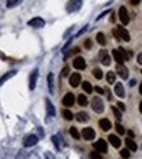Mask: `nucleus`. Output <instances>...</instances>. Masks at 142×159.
<instances>
[{
    "mask_svg": "<svg viewBox=\"0 0 142 159\" xmlns=\"http://www.w3.org/2000/svg\"><path fill=\"white\" fill-rule=\"evenodd\" d=\"M139 112L142 113V101H141V103H139Z\"/></svg>",
    "mask_w": 142,
    "mask_h": 159,
    "instance_id": "46",
    "label": "nucleus"
},
{
    "mask_svg": "<svg viewBox=\"0 0 142 159\" xmlns=\"http://www.w3.org/2000/svg\"><path fill=\"white\" fill-rule=\"evenodd\" d=\"M125 145H127V149H129L130 151H137V144L132 138H125Z\"/></svg>",
    "mask_w": 142,
    "mask_h": 159,
    "instance_id": "22",
    "label": "nucleus"
},
{
    "mask_svg": "<svg viewBox=\"0 0 142 159\" xmlns=\"http://www.w3.org/2000/svg\"><path fill=\"white\" fill-rule=\"evenodd\" d=\"M80 83H81V74L80 73L71 74V77H69V85H71L72 87H77Z\"/></svg>",
    "mask_w": 142,
    "mask_h": 159,
    "instance_id": "12",
    "label": "nucleus"
},
{
    "mask_svg": "<svg viewBox=\"0 0 142 159\" xmlns=\"http://www.w3.org/2000/svg\"><path fill=\"white\" fill-rule=\"evenodd\" d=\"M16 74H17V70H11V72H7V73L4 74L1 78H0V86L3 85L4 82H7L9 78H12L13 76H16Z\"/></svg>",
    "mask_w": 142,
    "mask_h": 159,
    "instance_id": "21",
    "label": "nucleus"
},
{
    "mask_svg": "<svg viewBox=\"0 0 142 159\" xmlns=\"http://www.w3.org/2000/svg\"><path fill=\"white\" fill-rule=\"evenodd\" d=\"M93 76L95 77L96 80H102V77H103V72L99 68H94L93 69Z\"/></svg>",
    "mask_w": 142,
    "mask_h": 159,
    "instance_id": "31",
    "label": "nucleus"
},
{
    "mask_svg": "<svg viewBox=\"0 0 142 159\" xmlns=\"http://www.w3.org/2000/svg\"><path fill=\"white\" fill-rule=\"evenodd\" d=\"M82 7V0H69L67 3V12L73 13Z\"/></svg>",
    "mask_w": 142,
    "mask_h": 159,
    "instance_id": "2",
    "label": "nucleus"
},
{
    "mask_svg": "<svg viewBox=\"0 0 142 159\" xmlns=\"http://www.w3.org/2000/svg\"><path fill=\"white\" fill-rule=\"evenodd\" d=\"M115 128H116V132H118L119 134H124V133H125V129H124V127L121 125V124H116V125H115Z\"/></svg>",
    "mask_w": 142,
    "mask_h": 159,
    "instance_id": "34",
    "label": "nucleus"
},
{
    "mask_svg": "<svg viewBox=\"0 0 142 159\" xmlns=\"http://www.w3.org/2000/svg\"><path fill=\"white\" fill-rule=\"evenodd\" d=\"M76 119H77L78 123H86L89 121V115H87V112H85V111H81V112H77L76 113Z\"/></svg>",
    "mask_w": 142,
    "mask_h": 159,
    "instance_id": "17",
    "label": "nucleus"
},
{
    "mask_svg": "<svg viewBox=\"0 0 142 159\" xmlns=\"http://www.w3.org/2000/svg\"><path fill=\"white\" fill-rule=\"evenodd\" d=\"M73 67L78 70H83L86 68V63H85V59L81 58V56H77V58L73 60Z\"/></svg>",
    "mask_w": 142,
    "mask_h": 159,
    "instance_id": "11",
    "label": "nucleus"
},
{
    "mask_svg": "<svg viewBox=\"0 0 142 159\" xmlns=\"http://www.w3.org/2000/svg\"><path fill=\"white\" fill-rule=\"evenodd\" d=\"M68 73H69V67H64L61 70V77H65Z\"/></svg>",
    "mask_w": 142,
    "mask_h": 159,
    "instance_id": "36",
    "label": "nucleus"
},
{
    "mask_svg": "<svg viewBox=\"0 0 142 159\" xmlns=\"http://www.w3.org/2000/svg\"><path fill=\"white\" fill-rule=\"evenodd\" d=\"M28 25H29V26H31V28L40 29V28H43L44 25H46V21H44L42 17H34V19L29 20Z\"/></svg>",
    "mask_w": 142,
    "mask_h": 159,
    "instance_id": "3",
    "label": "nucleus"
},
{
    "mask_svg": "<svg viewBox=\"0 0 142 159\" xmlns=\"http://www.w3.org/2000/svg\"><path fill=\"white\" fill-rule=\"evenodd\" d=\"M46 110H47V113H48V116H55V107H53V104L51 103V101H50L48 98L46 99Z\"/></svg>",
    "mask_w": 142,
    "mask_h": 159,
    "instance_id": "20",
    "label": "nucleus"
},
{
    "mask_svg": "<svg viewBox=\"0 0 142 159\" xmlns=\"http://www.w3.org/2000/svg\"><path fill=\"white\" fill-rule=\"evenodd\" d=\"M86 30H87V26H83V28L81 29V30L78 31L77 34H76V37H80V35H82V34H83V31H86Z\"/></svg>",
    "mask_w": 142,
    "mask_h": 159,
    "instance_id": "38",
    "label": "nucleus"
},
{
    "mask_svg": "<svg viewBox=\"0 0 142 159\" xmlns=\"http://www.w3.org/2000/svg\"><path fill=\"white\" fill-rule=\"evenodd\" d=\"M81 134H82L83 140H86V141H91L95 138V131H94L93 128H83L82 132H81Z\"/></svg>",
    "mask_w": 142,
    "mask_h": 159,
    "instance_id": "6",
    "label": "nucleus"
},
{
    "mask_svg": "<svg viewBox=\"0 0 142 159\" xmlns=\"http://www.w3.org/2000/svg\"><path fill=\"white\" fill-rule=\"evenodd\" d=\"M20 3H22V0H7V8H15Z\"/></svg>",
    "mask_w": 142,
    "mask_h": 159,
    "instance_id": "29",
    "label": "nucleus"
},
{
    "mask_svg": "<svg viewBox=\"0 0 142 159\" xmlns=\"http://www.w3.org/2000/svg\"><path fill=\"white\" fill-rule=\"evenodd\" d=\"M82 89L85 93H87V94H90V93L93 91V86H91V83L89 82V81H83L82 82Z\"/></svg>",
    "mask_w": 142,
    "mask_h": 159,
    "instance_id": "24",
    "label": "nucleus"
},
{
    "mask_svg": "<svg viewBox=\"0 0 142 159\" xmlns=\"http://www.w3.org/2000/svg\"><path fill=\"white\" fill-rule=\"evenodd\" d=\"M77 102H78V104H80V106H86L87 104V97H85V95L83 94H80L77 97Z\"/></svg>",
    "mask_w": 142,
    "mask_h": 159,
    "instance_id": "28",
    "label": "nucleus"
},
{
    "mask_svg": "<svg viewBox=\"0 0 142 159\" xmlns=\"http://www.w3.org/2000/svg\"><path fill=\"white\" fill-rule=\"evenodd\" d=\"M112 112H114V115L116 116V119L120 121V120H121V112L118 110V107H112Z\"/></svg>",
    "mask_w": 142,
    "mask_h": 159,
    "instance_id": "35",
    "label": "nucleus"
},
{
    "mask_svg": "<svg viewBox=\"0 0 142 159\" xmlns=\"http://www.w3.org/2000/svg\"><path fill=\"white\" fill-rule=\"evenodd\" d=\"M38 141H39V138H38V136L35 134H30L28 136V137L24 140V146L25 147H30V146H34V145L38 144Z\"/></svg>",
    "mask_w": 142,
    "mask_h": 159,
    "instance_id": "8",
    "label": "nucleus"
},
{
    "mask_svg": "<svg viewBox=\"0 0 142 159\" xmlns=\"http://www.w3.org/2000/svg\"><path fill=\"white\" fill-rule=\"evenodd\" d=\"M115 94L118 95L119 98H125V90H124V85L118 82L115 85Z\"/></svg>",
    "mask_w": 142,
    "mask_h": 159,
    "instance_id": "15",
    "label": "nucleus"
},
{
    "mask_svg": "<svg viewBox=\"0 0 142 159\" xmlns=\"http://www.w3.org/2000/svg\"><path fill=\"white\" fill-rule=\"evenodd\" d=\"M106 78H107L108 83H115V81H116V74H115V72H108L106 74Z\"/></svg>",
    "mask_w": 142,
    "mask_h": 159,
    "instance_id": "26",
    "label": "nucleus"
},
{
    "mask_svg": "<svg viewBox=\"0 0 142 159\" xmlns=\"http://www.w3.org/2000/svg\"><path fill=\"white\" fill-rule=\"evenodd\" d=\"M139 1H141V0H130V4H132V5H137Z\"/></svg>",
    "mask_w": 142,
    "mask_h": 159,
    "instance_id": "44",
    "label": "nucleus"
},
{
    "mask_svg": "<svg viewBox=\"0 0 142 159\" xmlns=\"http://www.w3.org/2000/svg\"><path fill=\"white\" fill-rule=\"evenodd\" d=\"M99 60H100V63L103 65H107V67L111 64V56L108 55V52L106 50H102L99 52Z\"/></svg>",
    "mask_w": 142,
    "mask_h": 159,
    "instance_id": "9",
    "label": "nucleus"
},
{
    "mask_svg": "<svg viewBox=\"0 0 142 159\" xmlns=\"http://www.w3.org/2000/svg\"><path fill=\"white\" fill-rule=\"evenodd\" d=\"M94 149H95V151H98V153H107V150H108V147H107V142H106L104 140H98L96 142H94Z\"/></svg>",
    "mask_w": 142,
    "mask_h": 159,
    "instance_id": "4",
    "label": "nucleus"
},
{
    "mask_svg": "<svg viewBox=\"0 0 142 159\" xmlns=\"http://www.w3.org/2000/svg\"><path fill=\"white\" fill-rule=\"evenodd\" d=\"M47 82H48V91L52 94L53 93V73H48V76H47Z\"/></svg>",
    "mask_w": 142,
    "mask_h": 159,
    "instance_id": "23",
    "label": "nucleus"
},
{
    "mask_svg": "<svg viewBox=\"0 0 142 159\" xmlns=\"http://www.w3.org/2000/svg\"><path fill=\"white\" fill-rule=\"evenodd\" d=\"M139 93H141V94H142V82L139 83Z\"/></svg>",
    "mask_w": 142,
    "mask_h": 159,
    "instance_id": "47",
    "label": "nucleus"
},
{
    "mask_svg": "<svg viewBox=\"0 0 142 159\" xmlns=\"http://www.w3.org/2000/svg\"><path fill=\"white\" fill-rule=\"evenodd\" d=\"M99 127L102 128V131L107 132V131L111 129V121H110L108 119H100L99 120Z\"/></svg>",
    "mask_w": 142,
    "mask_h": 159,
    "instance_id": "19",
    "label": "nucleus"
},
{
    "mask_svg": "<svg viewBox=\"0 0 142 159\" xmlns=\"http://www.w3.org/2000/svg\"><path fill=\"white\" fill-rule=\"evenodd\" d=\"M85 47H86V48H91V40L90 39L85 40Z\"/></svg>",
    "mask_w": 142,
    "mask_h": 159,
    "instance_id": "39",
    "label": "nucleus"
},
{
    "mask_svg": "<svg viewBox=\"0 0 142 159\" xmlns=\"http://www.w3.org/2000/svg\"><path fill=\"white\" fill-rule=\"evenodd\" d=\"M107 13H111V11H104V12H102V15H99V16H98V19H96V20H100L102 17H104V16L107 15Z\"/></svg>",
    "mask_w": 142,
    "mask_h": 159,
    "instance_id": "40",
    "label": "nucleus"
},
{
    "mask_svg": "<svg viewBox=\"0 0 142 159\" xmlns=\"http://www.w3.org/2000/svg\"><path fill=\"white\" fill-rule=\"evenodd\" d=\"M63 117H64L65 120H68V121H71V120H73L74 115L69 110H63Z\"/></svg>",
    "mask_w": 142,
    "mask_h": 159,
    "instance_id": "30",
    "label": "nucleus"
},
{
    "mask_svg": "<svg viewBox=\"0 0 142 159\" xmlns=\"http://www.w3.org/2000/svg\"><path fill=\"white\" fill-rule=\"evenodd\" d=\"M69 133H71V136L74 138V140H80V132L77 131V128H76V127H71Z\"/></svg>",
    "mask_w": 142,
    "mask_h": 159,
    "instance_id": "27",
    "label": "nucleus"
},
{
    "mask_svg": "<svg viewBox=\"0 0 142 159\" xmlns=\"http://www.w3.org/2000/svg\"><path fill=\"white\" fill-rule=\"evenodd\" d=\"M137 61H138V64L142 65V52L138 54V56H137Z\"/></svg>",
    "mask_w": 142,
    "mask_h": 159,
    "instance_id": "43",
    "label": "nucleus"
},
{
    "mask_svg": "<svg viewBox=\"0 0 142 159\" xmlns=\"http://www.w3.org/2000/svg\"><path fill=\"white\" fill-rule=\"evenodd\" d=\"M118 107L120 108V111H125V104L121 103V102H119V103H118Z\"/></svg>",
    "mask_w": 142,
    "mask_h": 159,
    "instance_id": "41",
    "label": "nucleus"
},
{
    "mask_svg": "<svg viewBox=\"0 0 142 159\" xmlns=\"http://www.w3.org/2000/svg\"><path fill=\"white\" fill-rule=\"evenodd\" d=\"M141 73H142V70H141Z\"/></svg>",
    "mask_w": 142,
    "mask_h": 159,
    "instance_id": "48",
    "label": "nucleus"
},
{
    "mask_svg": "<svg viewBox=\"0 0 142 159\" xmlns=\"http://www.w3.org/2000/svg\"><path fill=\"white\" fill-rule=\"evenodd\" d=\"M116 73H118L123 80H127L128 76H129V70H128V68L124 64H118L116 65Z\"/></svg>",
    "mask_w": 142,
    "mask_h": 159,
    "instance_id": "7",
    "label": "nucleus"
},
{
    "mask_svg": "<svg viewBox=\"0 0 142 159\" xmlns=\"http://www.w3.org/2000/svg\"><path fill=\"white\" fill-rule=\"evenodd\" d=\"M112 55H114V59L115 61L118 63V64H124V60H125V58H124V55L121 54L120 50H112Z\"/></svg>",
    "mask_w": 142,
    "mask_h": 159,
    "instance_id": "14",
    "label": "nucleus"
},
{
    "mask_svg": "<svg viewBox=\"0 0 142 159\" xmlns=\"http://www.w3.org/2000/svg\"><path fill=\"white\" fill-rule=\"evenodd\" d=\"M74 101H76V99H74V95L72 94V93H67V94L64 95V98H63L61 102L65 107H72L74 104Z\"/></svg>",
    "mask_w": 142,
    "mask_h": 159,
    "instance_id": "10",
    "label": "nucleus"
},
{
    "mask_svg": "<svg viewBox=\"0 0 142 159\" xmlns=\"http://www.w3.org/2000/svg\"><path fill=\"white\" fill-rule=\"evenodd\" d=\"M120 155L123 156L124 159H128L130 156V153H129V149H121L120 150Z\"/></svg>",
    "mask_w": 142,
    "mask_h": 159,
    "instance_id": "32",
    "label": "nucleus"
},
{
    "mask_svg": "<svg viewBox=\"0 0 142 159\" xmlns=\"http://www.w3.org/2000/svg\"><path fill=\"white\" fill-rule=\"evenodd\" d=\"M96 42L100 44V46H106V35L103 33H98L96 34Z\"/></svg>",
    "mask_w": 142,
    "mask_h": 159,
    "instance_id": "25",
    "label": "nucleus"
},
{
    "mask_svg": "<svg viewBox=\"0 0 142 159\" xmlns=\"http://www.w3.org/2000/svg\"><path fill=\"white\" fill-rule=\"evenodd\" d=\"M94 90H95L98 94H104V90H103L102 87H99V86H95V87H94Z\"/></svg>",
    "mask_w": 142,
    "mask_h": 159,
    "instance_id": "37",
    "label": "nucleus"
},
{
    "mask_svg": "<svg viewBox=\"0 0 142 159\" xmlns=\"http://www.w3.org/2000/svg\"><path fill=\"white\" fill-rule=\"evenodd\" d=\"M90 159H103V158L100 155V153H98V151H91L90 153Z\"/></svg>",
    "mask_w": 142,
    "mask_h": 159,
    "instance_id": "33",
    "label": "nucleus"
},
{
    "mask_svg": "<svg viewBox=\"0 0 142 159\" xmlns=\"http://www.w3.org/2000/svg\"><path fill=\"white\" fill-rule=\"evenodd\" d=\"M119 19H120L123 25L129 24V15H128V11L125 7H120V9H119Z\"/></svg>",
    "mask_w": 142,
    "mask_h": 159,
    "instance_id": "5",
    "label": "nucleus"
},
{
    "mask_svg": "<svg viewBox=\"0 0 142 159\" xmlns=\"http://www.w3.org/2000/svg\"><path fill=\"white\" fill-rule=\"evenodd\" d=\"M106 93H107V98H108V101H111L112 97H111V93H110V90H106Z\"/></svg>",
    "mask_w": 142,
    "mask_h": 159,
    "instance_id": "45",
    "label": "nucleus"
},
{
    "mask_svg": "<svg viewBox=\"0 0 142 159\" xmlns=\"http://www.w3.org/2000/svg\"><path fill=\"white\" fill-rule=\"evenodd\" d=\"M91 107L95 113H102L104 111V103H103L100 97H94L91 101Z\"/></svg>",
    "mask_w": 142,
    "mask_h": 159,
    "instance_id": "1",
    "label": "nucleus"
},
{
    "mask_svg": "<svg viewBox=\"0 0 142 159\" xmlns=\"http://www.w3.org/2000/svg\"><path fill=\"white\" fill-rule=\"evenodd\" d=\"M118 31H119V35H120L121 39H124L125 42H129L130 35H129V33H128V30H125L123 26H118Z\"/></svg>",
    "mask_w": 142,
    "mask_h": 159,
    "instance_id": "16",
    "label": "nucleus"
},
{
    "mask_svg": "<svg viewBox=\"0 0 142 159\" xmlns=\"http://www.w3.org/2000/svg\"><path fill=\"white\" fill-rule=\"evenodd\" d=\"M108 141L111 142V145L114 147H120V145H121V140L118 137V136H115V134L108 136Z\"/></svg>",
    "mask_w": 142,
    "mask_h": 159,
    "instance_id": "18",
    "label": "nucleus"
},
{
    "mask_svg": "<svg viewBox=\"0 0 142 159\" xmlns=\"http://www.w3.org/2000/svg\"><path fill=\"white\" fill-rule=\"evenodd\" d=\"M37 80H38V69H34L30 74V81H29V89L34 90L37 86Z\"/></svg>",
    "mask_w": 142,
    "mask_h": 159,
    "instance_id": "13",
    "label": "nucleus"
},
{
    "mask_svg": "<svg viewBox=\"0 0 142 159\" xmlns=\"http://www.w3.org/2000/svg\"><path fill=\"white\" fill-rule=\"evenodd\" d=\"M114 37L116 38V39H120V35H119L118 29H114Z\"/></svg>",
    "mask_w": 142,
    "mask_h": 159,
    "instance_id": "42",
    "label": "nucleus"
}]
</instances>
